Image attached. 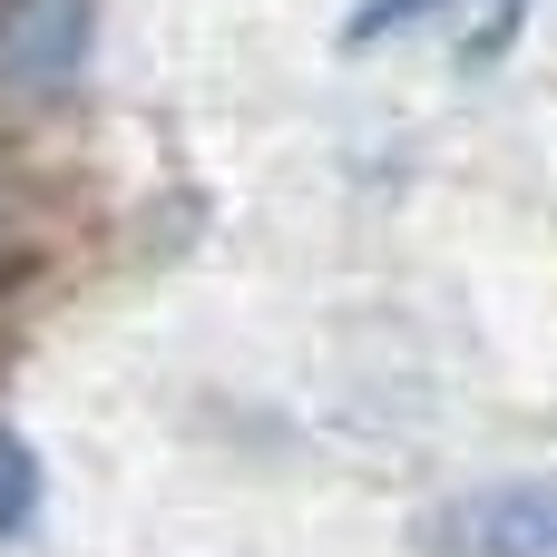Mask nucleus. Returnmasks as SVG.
Returning <instances> with one entry per match:
<instances>
[{"label":"nucleus","mask_w":557,"mask_h":557,"mask_svg":"<svg viewBox=\"0 0 557 557\" xmlns=\"http://www.w3.org/2000/svg\"><path fill=\"white\" fill-rule=\"evenodd\" d=\"M421 557H557V480H490L411 519Z\"/></svg>","instance_id":"nucleus-1"},{"label":"nucleus","mask_w":557,"mask_h":557,"mask_svg":"<svg viewBox=\"0 0 557 557\" xmlns=\"http://www.w3.org/2000/svg\"><path fill=\"white\" fill-rule=\"evenodd\" d=\"M88 0H10L0 10V88H69L88 59Z\"/></svg>","instance_id":"nucleus-2"},{"label":"nucleus","mask_w":557,"mask_h":557,"mask_svg":"<svg viewBox=\"0 0 557 557\" xmlns=\"http://www.w3.org/2000/svg\"><path fill=\"white\" fill-rule=\"evenodd\" d=\"M39 490H49V480H39V450H29L20 431H0V539H20V529L39 519Z\"/></svg>","instance_id":"nucleus-3"},{"label":"nucleus","mask_w":557,"mask_h":557,"mask_svg":"<svg viewBox=\"0 0 557 557\" xmlns=\"http://www.w3.org/2000/svg\"><path fill=\"white\" fill-rule=\"evenodd\" d=\"M460 0H362L352 20H343V49H382L392 29H411V20H450Z\"/></svg>","instance_id":"nucleus-4"},{"label":"nucleus","mask_w":557,"mask_h":557,"mask_svg":"<svg viewBox=\"0 0 557 557\" xmlns=\"http://www.w3.org/2000/svg\"><path fill=\"white\" fill-rule=\"evenodd\" d=\"M519 20H529V0H499V10H490V29L470 39V69H490V59L509 49V29H519Z\"/></svg>","instance_id":"nucleus-5"}]
</instances>
